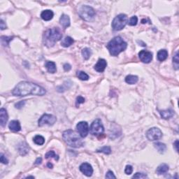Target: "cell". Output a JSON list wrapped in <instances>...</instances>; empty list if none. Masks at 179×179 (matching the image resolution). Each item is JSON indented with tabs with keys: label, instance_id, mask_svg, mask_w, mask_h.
<instances>
[{
	"label": "cell",
	"instance_id": "6da1fadb",
	"mask_svg": "<svg viewBox=\"0 0 179 179\" xmlns=\"http://www.w3.org/2000/svg\"><path fill=\"white\" fill-rule=\"evenodd\" d=\"M12 93L16 97H25L29 95L43 96L46 93V91L43 87L33 83L22 81L14 87Z\"/></svg>",
	"mask_w": 179,
	"mask_h": 179
},
{
	"label": "cell",
	"instance_id": "7a4b0ae2",
	"mask_svg": "<svg viewBox=\"0 0 179 179\" xmlns=\"http://www.w3.org/2000/svg\"><path fill=\"white\" fill-rule=\"evenodd\" d=\"M127 43L120 37H115L106 45L107 49L112 56H118L120 53L126 49Z\"/></svg>",
	"mask_w": 179,
	"mask_h": 179
},
{
	"label": "cell",
	"instance_id": "3957f363",
	"mask_svg": "<svg viewBox=\"0 0 179 179\" xmlns=\"http://www.w3.org/2000/svg\"><path fill=\"white\" fill-rule=\"evenodd\" d=\"M62 37L61 30L58 27H53L45 31L43 36V42L47 47H52Z\"/></svg>",
	"mask_w": 179,
	"mask_h": 179
},
{
	"label": "cell",
	"instance_id": "277c9868",
	"mask_svg": "<svg viewBox=\"0 0 179 179\" xmlns=\"http://www.w3.org/2000/svg\"><path fill=\"white\" fill-rule=\"evenodd\" d=\"M62 137L66 144L73 148H81L83 145L81 136L74 130H68L63 132Z\"/></svg>",
	"mask_w": 179,
	"mask_h": 179
},
{
	"label": "cell",
	"instance_id": "5b68a950",
	"mask_svg": "<svg viewBox=\"0 0 179 179\" xmlns=\"http://www.w3.org/2000/svg\"><path fill=\"white\" fill-rule=\"evenodd\" d=\"M127 23V16L125 14H119L112 21V28L115 31L122 30Z\"/></svg>",
	"mask_w": 179,
	"mask_h": 179
},
{
	"label": "cell",
	"instance_id": "8992f818",
	"mask_svg": "<svg viewBox=\"0 0 179 179\" xmlns=\"http://www.w3.org/2000/svg\"><path fill=\"white\" fill-rule=\"evenodd\" d=\"M79 14L80 17L84 20L90 21L92 20L95 16V11L91 6L84 5L80 8Z\"/></svg>",
	"mask_w": 179,
	"mask_h": 179
},
{
	"label": "cell",
	"instance_id": "52a82bcc",
	"mask_svg": "<svg viewBox=\"0 0 179 179\" xmlns=\"http://www.w3.org/2000/svg\"><path fill=\"white\" fill-rule=\"evenodd\" d=\"M90 132L92 135H98L102 134L104 132V128L103 125H102V121L100 119H96L92 122L91 124L90 127Z\"/></svg>",
	"mask_w": 179,
	"mask_h": 179
},
{
	"label": "cell",
	"instance_id": "ba28073f",
	"mask_svg": "<svg viewBox=\"0 0 179 179\" xmlns=\"http://www.w3.org/2000/svg\"><path fill=\"white\" fill-rule=\"evenodd\" d=\"M146 137L149 141H157L162 137V132L159 128L152 127L146 132Z\"/></svg>",
	"mask_w": 179,
	"mask_h": 179
},
{
	"label": "cell",
	"instance_id": "9c48e42d",
	"mask_svg": "<svg viewBox=\"0 0 179 179\" xmlns=\"http://www.w3.org/2000/svg\"><path fill=\"white\" fill-rule=\"evenodd\" d=\"M56 120V117L54 116V115L45 113L39 120V126L42 127L45 125H48L49 126H51V125H53L55 124Z\"/></svg>",
	"mask_w": 179,
	"mask_h": 179
},
{
	"label": "cell",
	"instance_id": "30bf717a",
	"mask_svg": "<svg viewBox=\"0 0 179 179\" xmlns=\"http://www.w3.org/2000/svg\"><path fill=\"white\" fill-rule=\"evenodd\" d=\"M76 129L80 136L82 138L86 137L89 132V126L87 122L81 121L76 125Z\"/></svg>",
	"mask_w": 179,
	"mask_h": 179
},
{
	"label": "cell",
	"instance_id": "8fae6325",
	"mask_svg": "<svg viewBox=\"0 0 179 179\" xmlns=\"http://www.w3.org/2000/svg\"><path fill=\"white\" fill-rule=\"evenodd\" d=\"M139 57L141 62L144 63H150L153 60V53L147 50H141L139 53Z\"/></svg>",
	"mask_w": 179,
	"mask_h": 179
},
{
	"label": "cell",
	"instance_id": "7c38bea8",
	"mask_svg": "<svg viewBox=\"0 0 179 179\" xmlns=\"http://www.w3.org/2000/svg\"><path fill=\"white\" fill-rule=\"evenodd\" d=\"M79 169L80 171L87 177L91 176L92 175V173H93V169H92V166L88 163H86V162L81 164Z\"/></svg>",
	"mask_w": 179,
	"mask_h": 179
},
{
	"label": "cell",
	"instance_id": "4fadbf2b",
	"mask_svg": "<svg viewBox=\"0 0 179 179\" xmlns=\"http://www.w3.org/2000/svg\"><path fill=\"white\" fill-rule=\"evenodd\" d=\"M107 66V62L104 59H99L97 63L94 66V69L97 72H103Z\"/></svg>",
	"mask_w": 179,
	"mask_h": 179
},
{
	"label": "cell",
	"instance_id": "5bb4252c",
	"mask_svg": "<svg viewBox=\"0 0 179 179\" xmlns=\"http://www.w3.org/2000/svg\"><path fill=\"white\" fill-rule=\"evenodd\" d=\"M9 119V115H8L7 111L4 108L0 109V124L1 127H4L7 123Z\"/></svg>",
	"mask_w": 179,
	"mask_h": 179
},
{
	"label": "cell",
	"instance_id": "9a60e30c",
	"mask_svg": "<svg viewBox=\"0 0 179 179\" xmlns=\"http://www.w3.org/2000/svg\"><path fill=\"white\" fill-rule=\"evenodd\" d=\"M54 16V14L51 10H45L42 11V13L41 14V17L45 21H49L52 20Z\"/></svg>",
	"mask_w": 179,
	"mask_h": 179
},
{
	"label": "cell",
	"instance_id": "2e32d148",
	"mask_svg": "<svg viewBox=\"0 0 179 179\" xmlns=\"http://www.w3.org/2000/svg\"><path fill=\"white\" fill-rule=\"evenodd\" d=\"M9 127L13 132H19L21 130L20 123L18 120H12L9 125Z\"/></svg>",
	"mask_w": 179,
	"mask_h": 179
},
{
	"label": "cell",
	"instance_id": "e0dca14e",
	"mask_svg": "<svg viewBox=\"0 0 179 179\" xmlns=\"http://www.w3.org/2000/svg\"><path fill=\"white\" fill-rule=\"evenodd\" d=\"M60 22L64 29L67 28L70 25V18L69 16L63 14L60 19Z\"/></svg>",
	"mask_w": 179,
	"mask_h": 179
},
{
	"label": "cell",
	"instance_id": "ac0fdd59",
	"mask_svg": "<svg viewBox=\"0 0 179 179\" xmlns=\"http://www.w3.org/2000/svg\"><path fill=\"white\" fill-rule=\"evenodd\" d=\"M159 113H160L161 116L164 119H169L172 117L174 116V111L172 109H168V110H164V111H159Z\"/></svg>",
	"mask_w": 179,
	"mask_h": 179
},
{
	"label": "cell",
	"instance_id": "d6986e66",
	"mask_svg": "<svg viewBox=\"0 0 179 179\" xmlns=\"http://www.w3.org/2000/svg\"><path fill=\"white\" fill-rule=\"evenodd\" d=\"M169 169V166L167 164H161L160 165L157 167V169H156V173L158 175H162L168 172Z\"/></svg>",
	"mask_w": 179,
	"mask_h": 179
},
{
	"label": "cell",
	"instance_id": "ffe728a7",
	"mask_svg": "<svg viewBox=\"0 0 179 179\" xmlns=\"http://www.w3.org/2000/svg\"><path fill=\"white\" fill-rule=\"evenodd\" d=\"M18 151L21 155H25L29 153V146L26 143L22 142L19 144Z\"/></svg>",
	"mask_w": 179,
	"mask_h": 179
},
{
	"label": "cell",
	"instance_id": "44dd1931",
	"mask_svg": "<svg viewBox=\"0 0 179 179\" xmlns=\"http://www.w3.org/2000/svg\"><path fill=\"white\" fill-rule=\"evenodd\" d=\"M45 66L49 73H51V74H55V73L56 72V71H57L56 64H55V63L53 62H51V61L46 62V63H45Z\"/></svg>",
	"mask_w": 179,
	"mask_h": 179
},
{
	"label": "cell",
	"instance_id": "7402d4cb",
	"mask_svg": "<svg viewBox=\"0 0 179 179\" xmlns=\"http://www.w3.org/2000/svg\"><path fill=\"white\" fill-rule=\"evenodd\" d=\"M157 60L160 62H163L168 57V52L166 50H160L157 53Z\"/></svg>",
	"mask_w": 179,
	"mask_h": 179
},
{
	"label": "cell",
	"instance_id": "603a6c76",
	"mask_svg": "<svg viewBox=\"0 0 179 179\" xmlns=\"http://www.w3.org/2000/svg\"><path fill=\"white\" fill-rule=\"evenodd\" d=\"M138 81H139L138 76H134V75H129V76H127L126 78H125V82L130 85L136 83Z\"/></svg>",
	"mask_w": 179,
	"mask_h": 179
},
{
	"label": "cell",
	"instance_id": "cb8c5ba5",
	"mask_svg": "<svg viewBox=\"0 0 179 179\" xmlns=\"http://www.w3.org/2000/svg\"><path fill=\"white\" fill-rule=\"evenodd\" d=\"M74 42V41L71 37H66L62 41L61 45H62L63 47H64V48H67V47H69L70 45H72Z\"/></svg>",
	"mask_w": 179,
	"mask_h": 179
},
{
	"label": "cell",
	"instance_id": "d4e9b609",
	"mask_svg": "<svg viewBox=\"0 0 179 179\" xmlns=\"http://www.w3.org/2000/svg\"><path fill=\"white\" fill-rule=\"evenodd\" d=\"M154 147L157 149L159 153H164L165 152L166 149H167V146L166 145L161 142H157L154 144Z\"/></svg>",
	"mask_w": 179,
	"mask_h": 179
},
{
	"label": "cell",
	"instance_id": "484cf974",
	"mask_svg": "<svg viewBox=\"0 0 179 179\" xmlns=\"http://www.w3.org/2000/svg\"><path fill=\"white\" fill-rule=\"evenodd\" d=\"M81 53H82L83 57L85 60H88L92 55V50L88 48H85L82 50Z\"/></svg>",
	"mask_w": 179,
	"mask_h": 179
},
{
	"label": "cell",
	"instance_id": "4316f807",
	"mask_svg": "<svg viewBox=\"0 0 179 179\" xmlns=\"http://www.w3.org/2000/svg\"><path fill=\"white\" fill-rule=\"evenodd\" d=\"M34 142L37 145L41 146V145H43L45 143V139L41 135H37L34 138Z\"/></svg>",
	"mask_w": 179,
	"mask_h": 179
},
{
	"label": "cell",
	"instance_id": "83f0119b",
	"mask_svg": "<svg viewBox=\"0 0 179 179\" xmlns=\"http://www.w3.org/2000/svg\"><path fill=\"white\" fill-rule=\"evenodd\" d=\"M77 76L79 77V79H81V81H87L89 79V76L86 74L85 72L82 71H78L77 72Z\"/></svg>",
	"mask_w": 179,
	"mask_h": 179
},
{
	"label": "cell",
	"instance_id": "f1b7e54d",
	"mask_svg": "<svg viewBox=\"0 0 179 179\" xmlns=\"http://www.w3.org/2000/svg\"><path fill=\"white\" fill-rule=\"evenodd\" d=\"M14 37H1V44H2L4 46H8V45L9 44V42L11 41V40L13 39Z\"/></svg>",
	"mask_w": 179,
	"mask_h": 179
},
{
	"label": "cell",
	"instance_id": "f546056e",
	"mask_svg": "<svg viewBox=\"0 0 179 179\" xmlns=\"http://www.w3.org/2000/svg\"><path fill=\"white\" fill-rule=\"evenodd\" d=\"M45 157L46 159L50 158H50H51V157H53V158H55V160H58V159H59V156H58V155L55 154V153L53 151H48V152L45 154Z\"/></svg>",
	"mask_w": 179,
	"mask_h": 179
},
{
	"label": "cell",
	"instance_id": "4dcf8cb0",
	"mask_svg": "<svg viewBox=\"0 0 179 179\" xmlns=\"http://www.w3.org/2000/svg\"><path fill=\"white\" fill-rule=\"evenodd\" d=\"M97 152L98 153H103L109 155L111 153V149L109 146H104V147L101 148L100 149L97 150Z\"/></svg>",
	"mask_w": 179,
	"mask_h": 179
},
{
	"label": "cell",
	"instance_id": "1f68e13d",
	"mask_svg": "<svg viewBox=\"0 0 179 179\" xmlns=\"http://www.w3.org/2000/svg\"><path fill=\"white\" fill-rule=\"evenodd\" d=\"M173 64H174V67L175 69H178L179 66V58H178V53L176 52L175 55L173 58Z\"/></svg>",
	"mask_w": 179,
	"mask_h": 179
},
{
	"label": "cell",
	"instance_id": "d6a6232c",
	"mask_svg": "<svg viewBox=\"0 0 179 179\" xmlns=\"http://www.w3.org/2000/svg\"><path fill=\"white\" fill-rule=\"evenodd\" d=\"M127 22H128V24H129V25L130 26L136 25V24H137V22H138V18L135 16H132V17L130 19V20L128 21Z\"/></svg>",
	"mask_w": 179,
	"mask_h": 179
},
{
	"label": "cell",
	"instance_id": "836d02e7",
	"mask_svg": "<svg viewBox=\"0 0 179 179\" xmlns=\"http://www.w3.org/2000/svg\"><path fill=\"white\" fill-rule=\"evenodd\" d=\"M148 178V176L146 174H143V173H139V172L135 174L132 177V178Z\"/></svg>",
	"mask_w": 179,
	"mask_h": 179
},
{
	"label": "cell",
	"instance_id": "e575fe53",
	"mask_svg": "<svg viewBox=\"0 0 179 179\" xmlns=\"http://www.w3.org/2000/svg\"><path fill=\"white\" fill-rule=\"evenodd\" d=\"M85 102V99L84 97H81V96H79V97L76 98V107H79V105L81 104H83Z\"/></svg>",
	"mask_w": 179,
	"mask_h": 179
},
{
	"label": "cell",
	"instance_id": "d590c367",
	"mask_svg": "<svg viewBox=\"0 0 179 179\" xmlns=\"http://www.w3.org/2000/svg\"><path fill=\"white\" fill-rule=\"evenodd\" d=\"M133 172V168L131 165H127L125 167V173L127 174V175H130Z\"/></svg>",
	"mask_w": 179,
	"mask_h": 179
},
{
	"label": "cell",
	"instance_id": "8d00e7d4",
	"mask_svg": "<svg viewBox=\"0 0 179 179\" xmlns=\"http://www.w3.org/2000/svg\"><path fill=\"white\" fill-rule=\"evenodd\" d=\"M25 104V101H20V102H18L17 104H16L15 106H16V108H18V109H20L21 108H22V107L24 106Z\"/></svg>",
	"mask_w": 179,
	"mask_h": 179
},
{
	"label": "cell",
	"instance_id": "74e56055",
	"mask_svg": "<svg viewBox=\"0 0 179 179\" xmlns=\"http://www.w3.org/2000/svg\"><path fill=\"white\" fill-rule=\"evenodd\" d=\"M106 178H116L115 176L113 174V172L111 171H108L106 174Z\"/></svg>",
	"mask_w": 179,
	"mask_h": 179
},
{
	"label": "cell",
	"instance_id": "f35d334b",
	"mask_svg": "<svg viewBox=\"0 0 179 179\" xmlns=\"http://www.w3.org/2000/svg\"><path fill=\"white\" fill-rule=\"evenodd\" d=\"M0 161H1V163H3L4 164H7L8 162H9L8 159L6 158L5 156H4L2 153H1V155H0Z\"/></svg>",
	"mask_w": 179,
	"mask_h": 179
},
{
	"label": "cell",
	"instance_id": "ab89813d",
	"mask_svg": "<svg viewBox=\"0 0 179 179\" xmlns=\"http://www.w3.org/2000/svg\"><path fill=\"white\" fill-rule=\"evenodd\" d=\"M63 68H64V70L65 71H69L71 69V66L69 64H68V63H66L63 66Z\"/></svg>",
	"mask_w": 179,
	"mask_h": 179
},
{
	"label": "cell",
	"instance_id": "60d3db41",
	"mask_svg": "<svg viewBox=\"0 0 179 179\" xmlns=\"http://www.w3.org/2000/svg\"><path fill=\"white\" fill-rule=\"evenodd\" d=\"M0 27H1V30H3L4 29L6 28V24L4 23V22L3 21V20H1V23H0Z\"/></svg>",
	"mask_w": 179,
	"mask_h": 179
},
{
	"label": "cell",
	"instance_id": "b9f144b4",
	"mask_svg": "<svg viewBox=\"0 0 179 179\" xmlns=\"http://www.w3.org/2000/svg\"><path fill=\"white\" fill-rule=\"evenodd\" d=\"M174 147H175L176 151L177 152H178V140H176V141L174 143Z\"/></svg>",
	"mask_w": 179,
	"mask_h": 179
},
{
	"label": "cell",
	"instance_id": "7bdbcfd3",
	"mask_svg": "<svg viewBox=\"0 0 179 179\" xmlns=\"http://www.w3.org/2000/svg\"><path fill=\"white\" fill-rule=\"evenodd\" d=\"M41 162H42V159L41 158V157H38V158L36 159L35 164H40L41 163Z\"/></svg>",
	"mask_w": 179,
	"mask_h": 179
},
{
	"label": "cell",
	"instance_id": "ee69618b",
	"mask_svg": "<svg viewBox=\"0 0 179 179\" xmlns=\"http://www.w3.org/2000/svg\"><path fill=\"white\" fill-rule=\"evenodd\" d=\"M47 166H48V167H49V168H50V169L53 168V164H52L51 163H50V162H48V164H47Z\"/></svg>",
	"mask_w": 179,
	"mask_h": 179
}]
</instances>
